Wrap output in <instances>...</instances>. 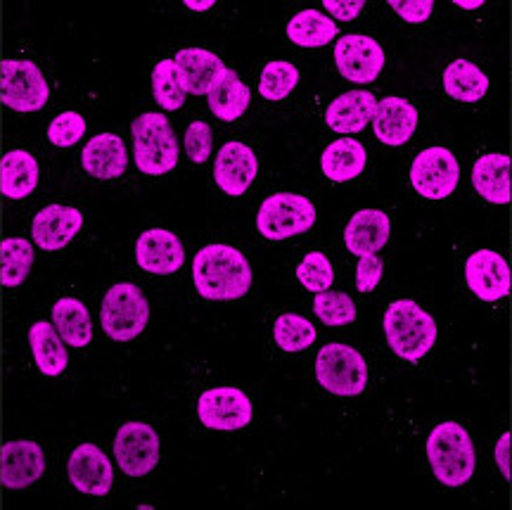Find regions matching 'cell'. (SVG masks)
<instances>
[{"label": "cell", "mask_w": 512, "mask_h": 510, "mask_svg": "<svg viewBox=\"0 0 512 510\" xmlns=\"http://www.w3.org/2000/svg\"><path fill=\"white\" fill-rule=\"evenodd\" d=\"M192 283L204 299L233 302L252 288V266L240 250L214 242L202 247L192 261Z\"/></svg>", "instance_id": "6da1fadb"}, {"label": "cell", "mask_w": 512, "mask_h": 510, "mask_svg": "<svg viewBox=\"0 0 512 510\" xmlns=\"http://www.w3.org/2000/svg\"><path fill=\"white\" fill-rule=\"evenodd\" d=\"M427 458H430L432 473L444 487L458 489L470 482L475 475L477 454L470 432L456 420L439 423L427 439Z\"/></svg>", "instance_id": "7a4b0ae2"}, {"label": "cell", "mask_w": 512, "mask_h": 510, "mask_svg": "<svg viewBox=\"0 0 512 510\" xmlns=\"http://www.w3.org/2000/svg\"><path fill=\"white\" fill-rule=\"evenodd\" d=\"M384 337L396 356L418 363L437 342V323L413 299H396L384 311Z\"/></svg>", "instance_id": "3957f363"}, {"label": "cell", "mask_w": 512, "mask_h": 510, "mask_svg": "<svg viewBox=\"0 0 512 510\" xmlns=\"http://www.w3.org/2000/svg\"><path fill=\"white\" fill-rule=\"evenodd\" d=\"M133 159L147 176H164L178 164V138L169 119L159 112H145L133 121Z\"/></svg>", "instance_id": "277c9868"}, {"label": "cell", "mask_w": 512, "mask_h": 510, "mask_svg": "<svg viewBox=\"0 0 512 510\" xmlns=\"http://www.w3.org/2000/svg\"><path fill=\"white\" fill-rule=\"evenodd\" d=\"M150 321V304L143 290L133 283H117L105 292L100 306V323L114 342H131Z\"/></svg>", "instance_id": "5b68a950"}, {"label": "cell", "mask_w": 512, "mask_h": 510, "mask_svg": "<svg viewBox=\"0 0 512 510\" xmlns=\"http://www.w3.org/2000/svg\"><path fill=\"white\" fill-rule=\"evenodd\" d=\"M316 378L325 392L356 397L368 387V363L349 344H325L316 359Z\"/></svg>", "instance_id": "8992f818"}, {"label": "cell", "mask_w": 512, "mask_h": 510, "mask_svg": "<svg viewBox=\"0 0 512 510\" xmlns=\"http://www.w3.org/2000/svg\"><path fill=\"white\" fill-rule=\"evenodd\" d=\"M316 223V207L304 195L275 193L261 202L256 212V228L266 240L280 242L297 238Z\"/></svg>", "instance_id": "52a82bcc"}, {"label": "cell", "mask_w": 512, "mask_h": 510, "mask_svg": "<svg viewBox=\"0 0 512 510\" xmlns=\"http://www.w3.org/2000/svg\"><path fill=\"white\" fill-rule=\"evenodd\" d=\"M50 86L34 62L5 60L0 65V100L12 112H38L48 105Z\"/></svg>", "instance_id": "ba28073f"}, {"label": "cell", "mask_w": 512, "mask_h": 510, "mask_svg": "<svg viewBox=\"0 0 512 510\" xmlns=\"http://www.w3.org/2000/svg\"><path fill=\"white\" fill-rule=\"evenodd\" d=\"M458 181L460 167L451 150L434 145V148L422 150L415 157L411 167V183L415 193H420L425 200H446L458 188Z\"/></svg>", "instance_id": "9c48e42d"}, {"label": "cell", "mask_w": 512, "mask_h": 510, "mask_svg": "<svg viewBox=\"0 0 512 510\" xmlns=\"http://www.w3.org/2000/svg\"><path fill=\"white\" fill-rule=\"evenodd\" d=\"M114 458L128 477H145L159 463V437L147 423H126L114 437Z\"/></svg>", "instance_id": "30bf717a"}, {"label": "cell", "mask_w": 512, "mask_h": 510, "mask_svg": "<svg viewBox=\"0 0 512 510\" xmlns=\"http://www.w3.org/2000/svg\"><path fill=\"white\" fill-rule=\"evenodd\" d=\"M197 416L209 430L233 432L252 423V401L238 387H214L197 401Z\"/></svg>", "instance_id": "8fae6325"}, {"label": "cell", "mask_w": 512, "mask_h": 510, "mask_svg": "<svg viewBox=\"0 0 512 510\" xmlns=\"http://www.w3.org/2000/svg\"><path fill=\"white\" fill-rule=\"evenodd\" d=\"M335 65L351 84H373L384 69V50L370 36H342L335 46Z\"/></svg>", "instance_id": "7c38bea8"}, {"label": "cell", "mask_w": 512, "mask_h": 510, "mask_svg": "<svg viewBox=\"0 0 512 510\" xmlns=\"http://www.w3.org/2000/svg\"><path fill=\"white\" fill-rule=\"evenodd\" d=\"M69 482L76 492L88 496H105L110 494L114 484V470L105 451H100L95 444H79L69 454L67 461Z\"/></svg>", "instance_id": "4fadbf2b"}, {"label": "cell", "mask_w": 512, "mask_h": 510, "mask_svg": "<svg viewBox=\"0 0 512 510\" xmlns=\"http://www.w3.org/2000/svg\"><path fill=\"white\" fill-rule=\"evenodd\" d=\"M46 470L43 449L31 439H12L0 449V482L5 489H27Z\"/></svg>", "instance_id": "5bb4252c"}, {"label": "cell", "mask_w": 512, "mask_h": 510, "mask_svg": "<svg viewBox=\"0 0 512 510\" xmlns=\"http://www.w3.org/2000/svg\"><path fill=\"white\" fill-rule=\"evenodd\" d=\"M259 174L254 150L238 140L223 145L214 162V181L230 197L245 195Z\"/></svg>", "instance_id": "9a60e30c"}, {"label": "cell", "mask_w": 512, "mask_h": 510, "mask_svg": "<svg viewBox=\"0 0 512 510\" xmlns=\"http://www.w3.org/2000/svg\"><path fill=\"white\" fill-rule=\"evenodd\" d=\"M83 226V214L67 204H48L31 221V238L34 245L46 252H57L79 235Z\"/></svg>", "instance_id": "2e32d148"}, {"label": "cell", "mask_w": 512, "mask_h": 510, "mask_svg": "<svg viewBox=\"0 0 512 510\" xmlns=\"http://www.w3.org/2000/svg\"><path fill=\"white\" fill-rule=\"evenodd\" d=\"M467 288L484 302H498L510 292V266L494 250H477L465 261Z\"/></svg>", "instance_id": "e0dca14e"}, {"label": "cell", "mask_w": 512, "mask_h": 510, "mask_svg": "<svg viewBox=\"0 0 512 510\" xmlns=\"http://www.w3.org/2000/svg\"><path fill=\"white\" fill-rule=\"evenodd\" d=\"M138 266L152 276H171L185 261L183 242L166 228H150L136 242Z\"/></svg>", "instance_id": "ac0fdd59"}, {"label": "cell", "mask_w": 512, "mask_h": 510, "mask_svg": "<svg viewBox=\"0 0 512 510\" xmlns=\"http://www.w3.org/2000/svg\"><path fill=\"white\" fill-rule=\"evenodd\" d=\"M418 121V110L411 102L392 95V98L377 102L370 124H373V131L380 143L389 145V148H399V145H406L413 138Z\"/></svg>", "instance_id": "d6986e66"}, {"label": "cell", "mask_w": 512, "mask_h": 510, "mask_svg": "<svg viewBox=\"0 0 512 510\" xmlns=\"http://www.w3.org/2000/svg\"><path fill=\"white\" fill-rule=\"evenodd\" d=\"M128 164L126 143L114 133H98L86 143L81 152V167L86 174L100 181H114V178L124 176Z\"/></svg>", "instance_id": "ffe728a7"}, {"label": "cell", "mask_w": 512, "mask_h": 510, "mask_svg": "<svg viewBox=\"0 0 512 510\" xmlns=\"http://www.w3.org/2000/svg\"><path fill=\"white\" fill-rule=\"evenodd\" d=\"M389 216L380 209H361L344 228V245L356 257L377 254L389 242Z\"/></svg>", "instance_id": "44dd1931"}, {"label": "cell", "mask_w": 512, "mask_h": 510, "mask_svg": "<svg viewBox=\"0 0 512 510\" xmlns=\"http://www.w3.org/2000/svg\"><path fill=\"white\" fill-rule=\"evenodd\" d=\"M375 107L377 100L370 91H347L330 102L325 110V124L337 133H358L373 121Z\"/></svg>", "instance_id": "7402d4cb"}, {"label": "cell", "mask_w": 512, "mask_h": 510, "mask_svg": "<svg viewBox=\"0 0 512 510\" xmlns=\"http://www.w3.org/2000/svg\"><path fill=\"white\" fill-rule=\"evenodd\" d=\"M178 72L183 76L185 91L192 95H207L216 79L226 72V65L219 55L209 53L204 48H183L174 57Z\"/></svg>", "instance_id": "603a6c76"}, {"label": "cell", "mask_w": 512, "mask_h": 510, "mask_svg": "<svg viewBox=\"0 0 512 510\" xmlns=\"http://www.w3.org/2000/svg\"><path fill=\"white\" fill-rule=\"evenodd\" d=\"M29 347L34 354L36 368L46 378H57L67 371L69 366V354L64 347L60 333L55 330V325L50 321H36L29 328Z\"/></svg>", "instance_id": "cb8c5ba5"}, {"label": "cell", "mask_w": 512, "mask_h": 510, "mask_svg": "<svg viewBox=\"0 0 512 510\" xmlns=\"http://www.w3.org/2000/svg\"><path fill=\"white\" fill-rule=\"evenodd\" d=\"M366 162L368 152L363 148V143H358L354 138H339L335 143H330L323 150V155H320V169L335 183L354 181V178L363 174Z\"/></svg>", "instance_id": "d4e9b609"}, {"label": "cell", "mask_w": 512, "mask_h": 510, "mask_svg": "<svg viewBox=\"0 0 512 510\" xmlns=\"http://www.w3.org/2000/svg\"><path fill=\"white\" fill-rule=\"evenodd\" d=\"M38 186V162L27 150H10L0 162V193L8 200H27Z\"/></svg>", "instance_id": "484cf974"}, {"label": "cell", "mask_w": 512, "mask_h": 510, "mask_svg": "<svg viewBox=\"0 0 512 510\" xmlns=\"http://www.w3.org/2000/svg\"><path fill=\"white\" fill-rule=\"evenodd\" d=\"M472 186L486 202L491 204H508L510 188V159L498 152L479 157L472 169Z\"/></svg>", "instance_id": "4316f807"}, {"label": "cell", "mask_w": 512, "mask_h": 510, "mask_svg": "<svg viewBox=\"0 0 512 510\" xmlns=\"http://www.w3.org/2000/svg\"><path fill=\"white\" fill-rule=\"evenodd\" d=\"M53 325L67 347L81 349L93 340V321L86 304L76 297H60L53 304Z\"/></svg>", "instance_id": "83f0119b"}, {"label": "cell", "mask_w": 512, "mask_h": 510, "mask_svg": "<svg viewBox=\"0 0 512 510\" xmlns=\"http://www.w3.org/2000/svg\"><path fill=\"white\" fill-rule=\"evenodd\" d=\"M207 100H209V110L216 119L235 121L247 112L252 93H249V88L245 86V81L240 79L238 72L226 69V72L216 79V84L211 86V91L207 93Z\"/></svg>", "instance_id": "f1b7e54d"}, {"label": "cell", "mask_w": 512, "mask_h": 510, "mask_svg": "<svg viewBox=\"0 0 512 510\" xmlns=\"http://www.w3.org/2000/svg\"><path fill=\"white\" fill-rule=\"evenodd\" d=\"M337 36V24L320 10L297 12L287 24V38L299 48H323Z\"/></svg>", "instance_id": "f546056e"}, {"label": "cell", "mask_w": 512, "mask_h": 510, "mask_svg": "<svg viewBox=\"0 0 512 510\" xmlns=\"http://www.w3.org/2000/svg\"><path fill=\"white\" fill-rule=\"evenodd\" d=\"M444 88L453 100L477 102L489 91V76L470 60H456L446 67Z\"/></svg>", "instance_id": "4dcf8cb0"}, {"label": "cell", "mask_w": 512, "mask_h": 510, "mask_svg": "<svg viewBox=\"0 0 512 510\" xmlns=\"http://www.w3.org/2000/svg\"><path fill=\"white\" fill-rule=\"evenodd\" d=\"M34 269V245L27 238H5L0 242V283L19 288Z\"/></svg>", "instance_id": "1f68e13d"}, {"label": "cell", "mask_w": 512, "mask_h": 510, "mask_svg": "<svg viewBox=\"0 0 512 510\" xmlns=\"http://www.w3.org/2000/svg\"><path fill=\"white\" fill-rule=\"evenodd\" d=\"M152 93H155L157 105L166 112H176L185 105L188 91H185L183 76L174 60H162L152 69Z\"/></svg>", "instance_id": "d6a6232c"}, {"label": "cell", "mask_w": 512, "mask_h": 510, "mask_svg": "<svg viewBox=\"0 0 512 510\" xmlns=\"http://www.w3.org/2000/svg\"><path fill=\"white\" fill-rule=\"evenodd\" d=\"M273 337L283 352H304L316 342V328L309 318L299 314H283L273 323Z\"/></svg>", "instance_id": "836d02e7"}, {"label": "cell", "mask_w": 512, "mask_h": 510, "mask_svg": "<svg viewBox=\"0 0 512 510\" xmlns=\"http://www.w3.org/2000/svg\"><path fill=\"white\" fill-rule=\"evenodd\" d=\"M299 86V69L292 62H268L264 72L259 76V93L261 98L278 102L285 100L294 88Z\"/></svg>", "instance_id": "e575fe53"}, {"label": "cell", "mask_w": 512, "mask_h": 510, "mask_svg": "<svg viewBox=\"0 0 512 510\" xmlns=\"http://www.w3.org/2000/svg\"><path fill=\"white\" fill-rule=\"evenodd\" d=\"M313 311L316 316L323 321L325 325H349L356 321V304L347 292H335V290H325L318 292L316 299H313Z\"/></svg>", "instance_id": "d590c367"}, {"label": "cell", "mask_w": 512, "mask_h": 510, "mask_svg": "<svg viewBox=\"0 0 512 510\" xmlns=\"http://www.w3.org/2000/svg\"><path fill=\"white\" fill-rule=\"evenodd\" d=\"M297 278L306 290L313 292V295H318V292L330 290L332 280H335V273H332V264L325 254L311 252L306 254L302 264L297 266Z\"/></svg>", "instance_id": "8d00e7d4"}, {"label": "cell", "mask_w": 512, "mask_h": 510, "mask_svg": "<svg viewBox=\"0 0 512 510\" xmlns=\"http://www.w3.org/2000/svg\"><path fill=\"white\" fill-rule=\"evenodd\" d=\"M83 133H86V119L74 110L57 114L48 126V140L57 148H74Z\"/></svg>", "instance_id": "74e56055"}, {"label": "cell", "mask_w": 512, "mask_h": 510, "mask_svg": "<svg viewBox=\"0 0 512 510\" xmlns=\"http://www.w3.org/2000/svg\"><path fill=\"white\" fill-rule=\"evenodd\" d=\"M211 129L204 121H192L185 129V155L190 157V162L204 164L211 157Z\"/></svg>", "instance_id": "f35d334b"}, {"label": "cell", "mask_w": 512, "mask_h": 510, "mask_svg": "<svg viewBox=\"0 0 512 510\" xmlns=\"http://www.w3.org/2000/svg\"><path fill=\"white\" fill-rule=\"evenodd\" d=\"M382 259L377 254H366V257L358 259V269H356V288L358 292H373L377 288L382 278Z\"/></svg>", "instance_id": "ab89813d"}, {"label": "cell", "mask_w": 512, "mask_h": 510, "mask_svg": "<svg viewBox=\"0 0 512 510\" xmlns=\"http://www.w3.org/2000/svg\"><path fill=\"white\" fill-rule=\"evenodd\" d=\"M389 8H394L396 15H399L401 19H406V22L420 24V22H425V19H430L434 3L432 0H392V3H389Z\"/></svg>", "instance_id": "60d3db41"}, {"label": "cell", "mask_w": 512, "mask_h": 510, "mask_svg": "<svg viewBox=\"0 0 512 510\" xmlns=\"http://www.w3.org/2000/svg\"><path fill=\"white\" fill-rule=\"evenodd\" d=\"M323 8L330 12L335 19H342V22H351V19H356L361 15L363 8V0H325Z\"/></svg>", "instance_id": "b9f144b4"}, {"label": "cell", "mask_w": 512, "mask_h": 510, "mask_svg": "<svg viewBox=\"0 0 512 510\" xmlns=\"http://www.w3.org/2000/svg\"><path fill=\"white\" fill-rule=\"evenodd\" d=\"M510 432H503L501 439H498L496 444V463L498 468H501V473L505 480H510L512 473H510V465H512V449H510Z\"/></svg>", "instance_id": "7bdbcfd3"}, {"label": "cell", "mask_w": 512, "mask_h": 510, "mask_svg": "<svg viewBox=\"0 0 512 510\" xmlns=\"http://www.w3.org/2000/svg\"><path fill=\"white\" fill-rule=\"evenodd\" d=\"M185 8L195 10V12H204L214 8V0H202V3H195V0H185Z\"/></svg>", "instance_id": "ee69618b"}, {"label": "cell", "mask_w": 512, "mask_h": 510, "mask_svg": "<svg viewBox=\"0 0 512 510\" xmlns=\"http://www.w3.org/2000/svg\"><path fill=\"white\" fill-rule=\"evenodd\" d=\"M456 5L458 8H463V10H477V8H482V0H456Z\"/></svg>", "instance_id": "f6af8a7d"}]
</instances>
